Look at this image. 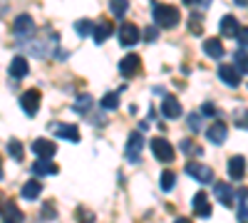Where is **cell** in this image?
Returning a JSON list of instances; mask_svg holds the SVG:
<instances>
[{
    "mask_svg": "<svg viewBox=\"0 0 248 223\" xmlns=\"http://www.w3.org/2000/svg\"><path fill=\"white\" fill-rule=\"evenodd\" d=\"M238 218H241V223H246V191H241V204H238Z\"/></svg>",
    "mask_w": 248,
    "mask_h": 223,
    "instance_id": "d6a6232c",
    "label": "cell"
},
{
    "mask_svg": "<svg viewBox=\"0 0 248 223\" xmlns=\"http://www.w3.org/2000/svg\"><path fill=\"white\" fill-rule=\"evenodd\" d=\"M149 147H152V154H154L159 161H164V164H171V161L176 159V149L169 144L167 139H159V136H156V139H152Z\"/></svg>",
    "mask_w": 248,
    "mask_h": 223,
    "instance_id": "7a4b0ae2",
    "label": "cell"
},
{
    "mask_svg": "<svg viewBox=\"0 0 248 223\" xmlns=\"http://www.w3.org/2000/svg\"><path fill=\"white\" fill-rule=\"evenodd\" d=\"M174 184H176V174L171 169H167V171L161 174V191H171Z\"/></svg>",
    "mask_w": 248,
    "mask_h": 223,
    "instance_id": "f1b7e54d",
    "label": "cell"
},
{
    "mask_svg": "<svg viewBox=\"0 0 248 223\" xmlns=\"http://www.w3.org/2000/svg\"><path fill=\"white\" fill-rule=\"evenodd\" d=\"M92 28H94V23H92V20H79V23L75 25V30H77V35H79V37L90 35V32H92Z\"/></svg>",
    "mask_w": 248,
    "mask_h": 223,
    "instance_id": "f546056e",
    "label": "cell"
},
{
    "mask_svg": "<svg viewBox=\"0 0 248 223\" xmlns=\"http://www.w3.org/2000/svg\"><path fill=\"white\" fill-rule=\"evenodd\" d=\"M119 43H122L124 47L137 45V43H139V28H137V25H132V23L119 25Z\"/></svg>",
    "mask_w": 248,
    "mask_h": 223,
    "instance_id": "ba28073f",
    "label": "cell"
},
{
    "mask_svg": "<svg viewBox=\"0 0 248 223\" xmlns=\"http://www.w3.org/2000/svg\"><path fill=\"white\" fill-rule=\"evenodd\" d=\"M0 178H3V159H0Z\"/></svg>",
    "mask_w": 248,
    "mask_h": 223,
    "instance_id": "ab89813d",
    "label": "cell"
},
{
    "mask_svg": "<svg viewBox=\"0 0 248 223\" xmlns=\"http://www.w3.org/2000/svg\"><path fill=\"white\" fill-rule=\"evenodd\" d=\"M218 77H221L229 87H238V79H241L238 70L231 67V65H218Z\"/></svg>",
    "mask_w": 248,
    "mask_h": 223,
    "instance_id": "2e32d148",
    "label": "cell"
},
{
    "mask_svg": "<svg viewBox=\"0 0 248 223\" xmlns=\"http://www.w3.org/2000/svg\"><path fill=\"white\" fill-rule=\"evenodd\" d=\"M206 136H209L211 144H223L226 136H229V127H226L223 121H214V124L206 129Z\"/></svg>",
    "mask_w": 248,
    "mask_h": 223,
    "instance_id": "30bf717a",
    "label": "cell"
},
{
    "mask_svg": "<svg viewBox=\"0 0 248 223\" xmlns=\"http://www.w3.org/2000/svg\"><path fill=\"white\" fill-rule=\"evenodd\" d=\"M32 151L37 154V159H52L57 147L52 144L50 139H37V141H32Z\"/></svg>",
    "mask_w": 248,
    "mask_h": 223,
    "instance_id": "7c38bea8",
    "label": "cell"
},
{
    "mask_svg": "<svg viewBox=\"0 0 248 223\" xmlns=\"http://www.w3.org/2000/svg\"><path fill=\"white\" fill-rule=\"evenodd\" d=\"M161 114L167 117V119H179L181 117V104H179V99L174 94H167L164 97V102H161Z\"/></svg>",
    "mask_w": 248,
    "mask_h": 223,
    "instance_id": "9c48e42d",
    "label": "cell"
},
{
    "mask_svg": "<svg viewBox=\"0 0 248 223\" xmlns=\"http://www.w3.org/2000/svg\"><path fill=\"white\" fill-rule=\"evenodd\" d=\"M52 132L60 139H67V141H79V129L72 124H52Z\"/></svg>",
    "mask_w": 248,
    "mask_h": 223,
    "instance_id": "d6986e66",
    "label": "cell"
},
{
    "mask_svg": "<svg viewBox=\"0 0 248 223\" xmlns=\"http://www.w3.org/2000/svg\"><path fill=\"white\" fill-rule=\"evenodd\" d=\"M174 223H191V218H176Z\"/></svg>",
    "mask_w": 248,
    "mask_h": 223,
    "instance_id": "f35d334b",
    "label": "cell"
},
{
    "mask_svg": "<svg viewBox=\"0 0 248 223\" xmlns=\"http://www.w3.org/2000/svg\"><path fill=\"white\" fill-rule=\"evenodd\" d=\"M20 107H23V112L28 117L37 114V109H40V92L37 89H28L23 97H20Z\"/></svg>",
    "mask_w": 248,
    "mask_h": 223,
    "instance_id": "52a82bcc",
    "label": "cell"
},
{
    "mask_svg": "<svg viewBox=\"0 0 248 223\" xmlns=\"http://www.w3.org/2000/svg\"><path fill=\"white\" fill-rule=\"evenodd\" d=\"M236 3H238V5H246V0H236Z\"/></svg>",
    "mask_w": 248,
    "mask_h": 223,
    "instance_id": "60d3db41",
    "label": "cell"
},
{
    "mask_svg": "<svg viewBox=\"0 0 248 223\" xmlns=\"http://www.w3.org/2000/svg\"><path fill=\"white\" fill-rule=\"evenodd\" d=\"M144 40H147V43H154V40H156V28H147V32H144Z\"/></svg>",
    "mask_w": 248,
    "mask_h": 223,
    "instance_id": "d590c367",
    "label": "cell"
},
{
    "mask_svg": "<svg viewBox=\"0 0 248 223\" xmlns=\"http://www.w3.org/2000/svg\"><path fill=\"white\" fill-rule=\"evenodd\" d=\"M92 104H94L92 94H79L77 102H75V112H77V114H87V112L92 109Z\"/></svg>",
    "mask_w": 248,
    "mask_h": 223,
    "instance_id": "cb8c5ba5",
    "label": "cell"
},
{
    "mask_svg": "<svg viewBox=\"0 0 248 223\" xmlns=\"http://www.w3.org/2000/svg\"><path fill=\"white\" fill-rule=\"evenodd\" d=\"M127 8H129V0H109V10L114 17H124L127 15Z\"/></svg>",
    "mask_w": 248,
    "mask_h": 223,
    "instance_id": "d4e9b609",
    "label": "cell"
},
{
    "mask_svg": "<svg viewBox=\"0 0 248 223\" xmlns=\"http://www.w3.org/2000/svg\"><path fill=\"white\" fill-rule=\"evenodd\" d=\"M40 193H43V184H40V181H28V184L23 186V198H28V201H35Z\"/></svg>",
    "mask_w": 248,
    "mask_h": 223,
    "instance_id": "603a6c76",
    "label": "cell"
},
{
    "mask_svg": "<svg viewBox=\"0 0 248 223\" xmlns=\"http://www.w3.org/2000/svg\"><path fill=\"white\" fill-rule=\"evenodd\" d=\"M181 3H184V5H196L199 0H181Z\"/></svg>",
    "mask_w": 248,
    "mask_h": 223,
    "instance_id": "74e56055",
    "label": "cell"
},
{
    "mask_svg": "<svg viewBox=\"0 0 248 223\" xmlns=\"http://www.w3.org/2000/svg\"><path fill=\"white\" fill-rule=\"evenodd\" d=\"M189 127H191V132H199V129H201V119H199V114H191V117H189Z\"/></svg>",
    "mask_w": 248,
    "mask_h": 223,
    "instance_id": "836d02e7",
    "label": "cell"
},
{
    "mask_svg": "<svg viewBox=\"0 0 248 223\" xmlns=\"http://www.w3.org/2000/svg\"><path fill=\"white\" fill-rule=\"evenodd\" d=\"M152 17H154V23H156L159 28H174V25H179L181 13H179V8H174V5L154 3V8H152Z\"/></svg>",
    "mask_w": 248,
    "mask_h": 223,
    "instance_id": "6da1fadb",
    "label": "cell"
},
{
    "mask_svg": "<svg viewBox=\"0 0 248 223\" xmlns=\"http://www.w3.org/2000/svg\"><path fill=\"white\" fill-rule=\"evenodd\" d=\"M186 174H189L191 178H196L199 184H211L214 181V169L203 166V164H196V161H189V164H186Z\"/></svg>",
    "mask_w": 248,
    "mask_h": 223,
    "instance_id": "277c9868",
    "label": "cell"
},
{
    "mask_svg": "<svg viewBox=\"0 0 248 223\" xmlns=\"http://www.w3.org/2000/svg\"><path fill=\"white\" fill-rule=\"evenodd\" d=\"M201 112H203V114H206V117H214V114H216V107H214V104H211V102H206V104H203V107H201Z\"/></svg>",
    "mask_w": 248,
    "mask_h": 223,
    "instance_id": "8d00e7d4",
    "label": "cell"
},
{
    "mask_svg": "<svg viewBox=\"0 0 248 223\" xmlns=\"http://www.w3.org/2000/svg\"><path fill=\"white\" fill-rule=\"evenodd\" d=\"M141 147H144V134H141V129H139V132H132L129 139H127V159L132 161V164H139Z\"/></svg>",
    "mask_w": 248,
    "mask_h": 223,
    "instance_id": "3957f363",
    "label": "cell"
},
{
    "mask_svg": "<svg viewBox=\"0 0 248 223\" xmlns=\"http://www.w3.org/2000/svg\"><path fill=\"white\" fill-rule=\"evenodd\" d=\"M229 176L233 181H241L246 176V159L243 156H231V161H229Z\"/></svg>",
    "mask_w": 248,
    "mask_h": 223,
    "instance_id": "e0dca14e",
    "label": "cell"
},
{
    "mask_svg": "<svg viewBox=\"0 0 248 223\" xmlns=\"http://www.w3.org/2000/svg\"><path fill=\"white\" fill-rule=\"evenodd\" d=\"M214 193L221 201V206H231L233 204V189L229 184H223V181H218V184L214 186Z\"/></svg>",
    "mask_w": 248,
    "mask_h": 223,
    "instance_id": "ac0fdd59",
    "label": "cell"
},
{
    "mask_svg": "<svg viewBox=\"0 0 248 223\" xmlns=\"http://www.w3.org/2000/svg\"><path fill=\"white\" fill-rule=\"evenodd\" d=\"M189 30H191V35H201V32H203V23H201L196 15L189 20Z\"/></svg>",
    "mask_w": 248,
    "mask_h": 223,
    "instance_id": "4dcf8cb0",
    "label": "cell"
},
{
    "mask_svg": "<svg viewBox=\"0 0 248 223\" xmlns=\"http://www.w3.org/2000/svg\"><path fill=\"white\" fill-rule=\"evenodd\" d=\"M99 104L105 107L107 112L117 109V107H119V94H117V92H109V94H105V97H102V102H99Z\"/></svg>",
    "mask_w": 248,
    "mask_h": 223,
    "instance_id": "83f0119b",
    "label": "cell"
},
{
    "mask_svg": "<svg viewBox=\"0 0 248 223\" xmlns=\"http://www.w3.org/2000/svg\"><path fill=\"white\" fill-rule=\"evenodd\" d=\"M8 154H10L15 161H23V154H25V151H23V144H20L17 139H10V141H8Z\"/></svg>",
    "mask_w": 248,
    "mask_h": 223,
    "instance_id": "4316f807",
    "label": "cell"
},
{
    "mask_svg": "<svg viewBox=\"0 0 248 223\" xmlns=\"http://www.w3.org/2000/svg\"><path fill=\"white\" fill-rule=\"evenodd\" d=\"M13 32L17 37H30L35 32V20L30 15H17L15 23H13Z\"/></svg>",
    "mask_w": 248,
    "mask_h": 223,
    "instance_id": "8992f818",
    "label": "cell"
},
{
    "mask_svg": "<svg viewBox=\"0 0 248 223\" xmlns=\"http://www.w3.org/2000/svg\"><path fill=\"white\" fill-rule=\"evenodd\" d=\"M8 72H10V77H25V74L30 72L28 59H25V57H13V62H10Z\"/></svg>",
    "mask_w": 248,
    "mask_h": 223,
    "instance_id": "44dd1931",
    "label": "cell"
},
{
    "mask_svg": "<svg viewBox=\"0 0 248 223\" xmlns=\"http://www.w3.org/2000/svg\"><path fill=\"white\" fill-rule=\"evenodd\" d=\"M203 52L209 55V57H214V59H218V57H223L226 50H223V43H221L218 37H209V40L203 43Z\"/></svg>",
    "mask_w": 248,
    "mask_h": 223,
    "instance_id": "ffe728a7",
    "label": "cell"
},
{
    "mask_svg": "<svg viewBox=\"0 0 248 223\" xmlns=\"http://www.w3.org/2000/svg\"><path fill=\"white\" fill-rule=\"evenodd\" d=\"M119 72H122V77H127V79H132V77H137L139 72H141V59H139V55H127L119 62Z\"/></svg>",
    "mask_w": 248,
    "mask_h": 223,
    "instance_id": "5b68a950",
    "label": "cell"
},
{
    "mask_svg": "<svg viewBox=\"0 0 248 223\" xmlns=\"http://www.w3.org/2000/svg\"><path fill=\"white\" fill-rule=\"evenodd\" d=\"M181 151L189 154V156H201V154H203V149L196 144V141H191V139H184V141H181Z\"/></svg>",
    "mask_w": 248,
    "mask_h": 223,
    "instance_id": "484cf974",
    "label": "cell"
},
{
    "mask_svg": "<svg viewBox=\"0 0 248 223\" xmlns=\"http://www.w3.org/2000/svg\"><path fill=\"white\" fill-rule=\"evenodd\" d=\"M194 213L199 218H209L211 216V204H209V196H206L203 191H199L194 196Z\"/></svg>",
    "mask_w": 248,
    "mask_h": 223,
    "instance_id": "5bb4252c",
    "label": "cell"
},
{
    "mask_svg": "<svg viewBox=\"0 0 248 223\" xmlns=\"http://www.w3.org/2000/svg\"><path fill=\"white\" fill-rule=\"evenodd\" d=\"M30 169H32V174H35V176H55V174L60 171V166H57V164H52L50 159H37Z\"/></svg>",
    "mask_w": 248,
    "mask_h": 223,
    "instance_id": "4fadbf2b",
    "label": "cell"
},
{
    "mask_svg": "<svg viewBox=\"0 0 248 223\" xmlns=\"http://www.w3.org/2000/svg\"><path fill=\"white\" fill-rule=\"evenodd\" d=\"M238 20L233 17V15H226L223 20H221V32L226 35V37H236V32H238Z\"/></svg>",
    "mask_w": 248,
    "mask_h": 223,
    "instance_id": "7402d4cb",
    "label": "cell"
},
{
    "mask_svg": "<svg viewBox=\"0 0 248 223\" xmlns=\"http://www.w3.org/2000/svg\"><path fill=\"white\" fill-rule=\"evenodd\" d=\"M236 62H238L241 72H246V47H238V52H236Z\"/></svg>",
    "mask_w": 248,
    "mask_h": 223,
    "instance_id": "1f68e13d",
    "label": "cell"
},
{
    "mask_svg": "<svg viewBox=\"0 0 248 223\" xmlns=\"http://www.w3.org/2000/svg\"><path fill=\"white\" fill-rule=\"evenodd\" d=\"M43 218H55V204H45L43 206Z\"/></svg>",
    "mask_w": 248,
    "mask_h": 223,
    "instance_id": "e575fe53",
    "label": "cell"
},
{
    "mask_svg": "<svg viewBox=\"0 0 248 223\" xmlns=\"http://www.w3.org/2000/svg\"><path fill=\"white\" fill-rule=\"evenodd\" d=\"M0 221H3V223H23V211H20L10 201V204L0 206Z\"/></svg>",
    "mask_w": 248,
    "mask_h": 223,
    "instance_id": "8fae6325",
    "label": "cell"
},
{
    "mask_svg": "<svg viewBox=\"0 0 248 223\" xmlns=\"http://www.w3.org/2000/svg\"><path fill=\"white\" fill-rule=\"evenodd\" d=\"M112 32H114V28H112V23H107V20H102V23H94V28H92V37H94V43H97V45L105 43V40H107Z\"/></svg>",
    "mask_w": 248,
    "mask_h": 223,
    "instance_id": "9a60e30c",
    "label": "cell"
}]
</instances>
